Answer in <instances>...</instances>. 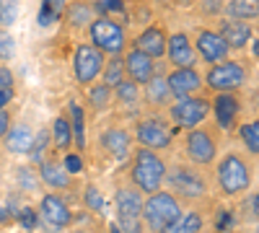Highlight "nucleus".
Instances as JSON below:
<instances>
[{
	"instance_id": "f257e3e1",
	"label": "nucleus",
	"mask_w": 259,
	"mask_h": 233,
	"mask_svg": "<svg viewBox=\"0 0 259 233\" xmlns=\"http://www.w3.org/2000/svg\"><path fill=\"white\" fill-rule=\"evenodd\" d=\"M168 192L174 195L179 202H200L210 197V179L207 171L189 161H174L166 166V181Z\"/></svg>"
},
{
	"instance_id": "f03ea898",
	"label": "nucleus",
	"mask_w": 259,
	"mask_h": 233,
	"mask_svg": "<svg viewBox=\"0 0 259 233\" xmlns=\"http://www.w3.org/2000/svg\"><path fill=\"white\" fill-rule=\"evenodd\" d=\"M215 187L223 197H241L251 189L254 181V166L246 153L239 151H228L218 158L215 166Z\"/></svg>"
},
{
	"instance_id": "7ed1b4c3",
	"label": "nucleus",
	"mask_w": 259,
	"mask_h": 233,
	"mask_svg": "<svg viewBox=\"0 0 259 233\" xmlns=\"http://www.w3.org/2000/svg\"><path fill=\"white\" fill-rule=\"evenodd\" d=\"M130 184H133L140 195H153L158 189H163L166 181V161L158 151H148V148H135L130 156Z\"/></svg>"
},
{
	"instance_id": "20e7f679",
	"label": "nucleus",
	"mask_w": 259,
	"mask_h": 233,
	"mask_svg": "<svg viewBox=\"0 0 259 233\" xmlns=\"http://www.w3.org/2000/svg\"><path fill=\"white\" fill-rule=\"evenodd\" d=\"M182 151H184V161L200 166V168H210L218 161L221 130L212 122H202L197 127H192V130H184Z\"/></svg>"
},
{
	"instance_id": "39448f33",
	"label": "nucleus",
	"mask_w": 259,
	"mask_h": 233,
	"mask_svg": "<svg viewBox=\"0 0 259 233\" xmlns=\"http://www.w3.org/2000/svg\"><path fill=\"white\" fill-rule=\"evenodd\" d=\"M174 137H177V130L174 124L168 122L166 114L161 112H145V114H138V122H135V130H133V140L140 145V148H148V151H168L174 145Z\"/></svg>"
},
{
	"instance_id": "423d86ee",
	"label": "nucleus",
	"mask_w": 259,
	"mask_h": 233,
	"mask_svg": "<svg viewBox=\"0 0 259 233\" xmlns=\"http://www.w3.org/2000/svg\"><path fill=\"white\" fill-rule=\"evenodd\" d=\"M205 88L210 94H228V91H241L249 83V62L241 57H228L223 62H215L205 73Z\"/></svg>"
},
{
	"instance_id": "0eeeda50",
	"label": "nucleus",
	"mask_w": 259,
	"mask_h": 233,
	"mask_svg": "<svg viewBox=\"0 0 259 233\" xmlns=\"http://www.w3.org/2000/svg\"><path fill=\"white\" fill-rule=\"evenodd\" d=\"M182 213L184 205L168 189H158L143 200V223L148 233H163L174 220H179Z\"/></svg>"
},
{
	"instance_id": "6e6552de",
	"label": "nucleus",
	"mask_w": 259,
	"mask_h": 233,
	"mask_svg": "<svg viewBox=\"0 0 259 233\" xmlns=\"http://www.w3.org/2000/svg\"><path fill=\"white\" fill-rule=\"evenodd\" d=\"M85 36H89L85 41H91L106 57H119L130 47V36H127L124 24H119V21H114L109 16H96L89 24V29H85Z\"/></svg>"
},
{
	"instance_id": "1a4fd4ad",
	"label": "nucleus",
	"mask_w": 259,
	"mask_h": 233,
	"mask_svg": "<svg viewBox=\"0 0 259 233\" xmlns=\"http://www.w3.org/2000/svg\"><path fill=\"white\" fill-rule=\"evenodd\" d=\"M143 200H145V195H140L130 181L119 184L114 189V215H117L114 223L122 233H145Z\"/></svg>"
},
{
	"instance_id": "9d476101",
	"label": "nucleus",
	"mask_w": 259,
	"mask_h": 233,
	"mask_svg": "<svg viewBox=\"0 0 259 233\" xmlns=\"http://www.w3.org/2000/svg\"><path fill=\"white\" fill-rule=\"evenodd\" d=\"M168 122L174 124V130H192L202 122L210 119V91L187 96V99H174L166 109Z\"/></svg>"
},
{
	"instance_id": "9b49d317",
	"label": "nucleus",
	"mask_w": 259,
	"mask_h": 233,
	"mask_svg": "<svg viewBox=\"0 0 259 233\" xmlns=\"http://www.w3.org/2000/svg\"><path fill=\"white\" fill-rule=\"evenodd\" d=\"M106 55L99 52L91 41H78L73 47V78L80 88H89L91 83L101 78Z\"/></svg>"
},
{
	"instance_id": "f8f14e48",
	"label": "nucleus",
	"mask_w": 259,
	"mask_h": 233,
	"mask_svg": "<svg viewBox=\"0 0 259 233\" xmlns=\"http://www.w3.org/2000/svg\"><path fill=\"white\" fill-rule=\"evenodd\" d=\"M36 215H39V223L45 225L50 233H60V230L73 225V210H70L68 200H65L60 192L41 195L39 207H36Z\"/></svg>"
},
{
	"instance_id": "ddd939ff",
	"label": "nucleus",
	"mask_w": 259,
	"mask_h": 233,
	"mask_svg": "<svg viewBox=\"0 0 259 233\" xmlns=\"http://www.w3.org/2000/svg\"><path fill=\"white\" fill-rule=\"evenodd\" d=\"M241 112H244V104H241L239 91L215 94L210 99V117L221 132H233L241 124Z\"/></svg>"
},
{
	"instance_id": "4468645a",
	"label": "nucleus",
	"mask_w": 259,
	"mask_h": 233,
	"mask_svg": "<svg viewBox=\"0 0 259 233\" xmlns=\"http://www.w3.org/2000/svg\"><path fill=\"white\" fill-rule=\"evenodd\" d=\"M192 44H194V52H197V60L205 62L207 68L231 57V47L223 41V36L215 29H210V26H197L194 29Z\"/></svg>"
},
{
	"instance_id": "2eb2a0df",
	"label": "nucleus",
	"mask_w": 259,
	"mask_h": 233,
	"mask_svg": "<svg viewBox=\"0 0 259 233\" xmlns=\"http://www.w3.org/2000/svg\"><path fill=\"white\" fill-rule=\"evenodd\" d=\"M166 83L174 99H187V96H197L205 94V75L197 65L192 68H168L166 70Z\"/></svg>"
},
{
	"instance_id": "dca6fc26",
	"label": "nucleus",
	"mask_w": 259,
	"mask_h": 233,
	"mask_svg": "<svg viewBox=\"0 0 259 233\" xmlns=\"http://www.w3.org/2000/svg\"><path fill=\"white\" fill-rule=\"evenodd\" d=\"M166 68H168V62L166 60H158L156 62V75L140 86L143 104H145L150 112H166L168 104L174 101V96H171V91H168V83H166Z\"/></svg>"
},
{
	"instance_id": "f3484780",
	"label": "nucleus",
	"mask_w": 259,
	"mask_h": 233,
	"mask_svg": "<svg viewBox=\"0 0 259 233\" xmlns=\"http://www.w3.org/2000/svg\"><path fill=\"white\" fill-rule=\"evenodd\" d=\"M99 151L114 163L127 161L130 156H133V132L119 127V124L106 127V130L99 135Z\"/></svg>"
},
{
	"instance_id": "a211bd4d",
	"label": "nucleus",
	"mask_w": 259,
	"mask_h": 233,
	"mask_svg": "<svg viewBox=\"0 0 259 233\" xmlns=\"http://www.w3.org/2000/svg\"><path fill=\"white\" fill-rule=\"evenodd\" d=\"M168 68H192L197 65V52H194L192 36L187 31H171L166 36V57Z\"/></svg>"
},
{
	"instance_id": "6ab92c4d",
	"label": "nucleus",
	"mask_w": 259,
	"mask_h": 233,
	"mask_svg": "<svg viewBox=\"0 0 259 233\" xmlns=\"http://www.w3.org/2000/svg\"><path fill=\"white\" fill-rule=\"evenodd\" d=\"M39 179L47 187V192H70L73 189V176L68 171V166L60 161L57 153H52L50 158H45L39 163Z\"/></svg>"
},
{
	"instance_id": "aec40b11",
	"label": "nucleus",
	"mask_w": 259,
	"mask_h": 233,
	"mask_svg": "<svg viewBox=\"0 0 259 233\" xmlns=\"http://www.w3.org/2000/svg\"><path fill=\"white\" fill-rule=\"evenodd\" d=\"M215 31L223 36V41L231 47V52H241L251 44L254 39V29L251 24H244V21H236L231 16H221L215 21Z\"/></svg>"
},
{
	"instance_id": "412c9836",
	"label": "nucleus",
	"mask_w": 259,
	"mask_h": 233,
	"mask_svg": "<svg viewBox=\"0 0 259 233\" xmlns=\"http://www.w3.org/2000/svg\"><path fill=\"white\" fill-rule=\"evenodd\" d=\"M166 36H168V31L161 24H148L133 41H130V47L148 55L150 60H163L166 57Z\"/></svg>"
},
{
	"instance_id": "4be33fe9",
	"label": "nucleus",
	"mask_w": 259,
	"mask_h": 233,
	"mask_svg": "<svg viewBox=\"0 0 259 233\" xmlns=\"http://www.w3.org/2000/svg\"><path fill=\"white\" fill-rule=\"evenodd\" d=\"M122 62H124V75L127 80H133L138 83V86H143V83H148L150 78L156 75V62L158 60H150L148 55L133 50V47H127L124 55H122Z\"/></svg>"
},
{
	"instance_id": "5701e85b",
	"label": "nucleus",
	"mask_w": 259,
	"mask_h": 233,
	"mask_svg": "<svg viewBox=\"0 0 259 233\" xmlns=\"http://www.w3.org/2000/svg\"><path fill=\"white\" fill-rule=\"evenodd\" d=\"M34 130H31V124L29 122H16L8 127V132L6 137L0 140L3 143V151L6 153H13V156H29L31 151V145H34Z\"/></svg>"
},
{
	"instance_id": "b1692460",
	"label": "nucleus",
	"mask_w": 259,
	"mask_h": 233,
	"mask_svg": "<svg viewBox=\"0 0 259 233\" xmlns=\"http://www.w3.org/2000/svg\"><path fill=\"white\" fill-rule=\"evenodd\" d=\"M94 13H96V6L91 3V0H73V3H68V8H65L62 18H65V24H68V29L85 31L89 24L96 18Z\"/></svg>"
},
{
	"instance_id": "393cba45",
	"label": "nucleus",
	"mask_w": 259,
	"mask_h": 233,
	"mask_svg": "<svg viewBox=\"0 0 259 233\" xmlns=\"http://www.w3.org/2000/svg\"><path fill=\"white\" fill-rule=\"evenodd\" d=\"M85 104L94 109V112H106L109 107H114V88L106 86V83L96 80L85 88Z\"/></svg>"
},
{
	"instance_id": "a878e982",
	"label": "nucleus",
	"mask_w": 259,
	"mask_h": 233,
	"mask_svg": "<svg viewBox=\"0 0 259 233\" xmlns=\"http://www.w3.org/2000/svg\"><path fill=\"white\" fill-rule=\"evenodd\" d=\"M50 132H52V148H55L57 153H70V151H73V130H70L68 114L55 117Z\"/></svg>"
},
{
	"instance_id": "bb28decb",
	"label": "nucleus",
	"mask_w": 259,
	"mask_h": 233,
	"mask_svg": "<svg viewBox=\"0 0 259 233\" xmlns=\"http://www.w3.org/2000/svg\"><path fill=\"white\" fill-rule=\"evenodd\" d=\"M114 104L127 112H138L140 109V104H143V91L138 83L133 80H122L119 86L114 88Z\"/></svg>"
},
{
	"instance_id": "cd10ccee",
	"label": "nucleus",
	"mask_w": 259,
	"mask_h": 233,
	"mask_svg": "<svg viewBox=\"0 0 259 233\" xmlns=\"http://www.w3.org/2000/svg\"><path fill=\"white\" fill-rule=\"evenodd\" d=\"M244 24H256L259 21V0H226V13Z\"/></svg>"
},
{
	"instance_id": "c85d7f7f",
	"label": "nucleus",
	"mask_w": 259,
	"mask_h": 233,
	"mask_svg": "<svg viewBox=\"0 0 259 233\" xmlns=\"http://www.w3.org/2000/svg\"><path fill=\"white\" fill-rule=\"evenodd\" d=\"M207 218L202 210H187V213L179 215V220H174L163 233H202Z\"/></svg>"
},
{
	"instance_id": "c756f323",
	"label": "nucleus",
	"mask_w": 259,
	"mask_h": 233,
	"mask_svg": "<svg viewBox=\"0 0 259 233\" xmlns=\"http://www.w3.org/2000/svg\"><path fill=\"white\" fill-rule=\"evenodd\" d=\"M52 153H55V148H52V132H50V127H41V130L34 135V145H31V151H29L31 163L39 166L41 161L50 158Z\"/></svg>"
},
{
	"instance_id": "7c9ffc66",
	"label": "nucleus",
	"mask_w": 259,
	"mask_h": 233,
	"mask_svg": "<svg viewBox=\"0 0 259 233\" xmlns=\"http://www.w3.org/2000/svg\"><path fill=\"white\" fill-rule=\"evenodd\" d=\"M70 130H73V148L80 153L85 151V112L80 104H70Z\"/></svg>"
},
{
	"instance_id": "2f4dec72",
	"label": "nucleus",
	"mask_w": 259,
	"mask_h": 233,
	"mask_svg": "<svg viewBox=\"0 0 259 233\" xmlns=\"http://www.w3.org/2000/svg\"><path fill=\"white\" fill-rule=\"evenodd\" d=\"M99 80H101V83H106V86H112V88H117L122 80H127L122 55H119V57H106L104 70H101V78H99Z\"/></svg>"
},
{
	"instance_id": "473e14b6",
	"label": "nucleus",
	"mask_w": 259,
	"mask_h": 233,
	"mask_svg": "<svg viewBox=\"0 0 259 233\" xmlns=\"http://www.w3.org/2000/svg\"><path fill=\"white\" fill-rule=\"evenodd\" d=\"M236 130H239V137H241V143L246 148V153L259 158V119L244 122V124L236 127Z\"/></svg>"
},
{
	"instance_id": "72a5a7b5",
	"label": "nucleus",
	"mask_w": 259,
	"mask_h": 233,
	"mask_svg": "<svg viewBox=\"0 0 259 233\" xmlns=\"http://www.w3.org/2000/svg\"><path fill=\"white\" fill-rule=\"evenodd\" d=\"M16 99V75L8 65H0V112L11 107Z\"/></svg>"
},
{
	"instance_id": "f704fd0d",
	"label": "nucleus",
	"mask_w": 259,
	"mask_h": 233,
	"mask_svg": "<svg viewBox=\"0 0 259 233\" xmlns=\"http://www.w3.org/2000/svg\"><path fill=\"white\" fill-rule=\"evenodd\" d=\"M70 0H41V11H39V24L41 26H50L55 21L62 18L65 8H68Z\"/></svg>"
},
{
	"instance_id": "c9c22d12",
	"label": "nucleus",
	"mask_w": 259,
	"mask_h": 233,
	"mask_svg": "<svg viewBox=\"0 0 259 233\" xmlns=\"http://www.w3.org/2000/svg\"><path fill=\"white\" fill-rule=\"evenodd\" d=\"M39 184H41V179H39V174L34 171L31 166H18V168H16V187H18L24 195L36 192Z\"/></svg>"
},
{
	"instance_id": "e433bc0d",
	"label": "nucleus",
	"mask_w": 259,
	"mask_h": 233,
	"mask_svg": "<svg viewBox=\"0 0 259 233\" xmlns=\"http://www.w3.org/2000/svg\"><path fill=\"white\" fill-rule=\"evenodd\" d=\"M194 6H197V13L202 18H215L218 21L226 13V0H194Z\"/></svg>"
},
{
	"instance_id": "4c0bfd02",
	"label": "nucleus",
	"mask_w": 259,
	"mask_h": 233,
	"mask_svg": "<svg viewBox=\"0 0 259 233\" xmlns=\"http://www.w3.org/2000/svg\"><path fill=\"white\" fill-rule=\"evenodd\" d=\"M13 55H16V39L6 26H0V65H8Z\"/></svg>"
},
{
	"instance_id": "58836bf2",
	"label": "nucleus",
	"mask_w": 259,
	"mask_h": 233,
	"mask_svg": "<svg viewBox=\"0 0 259 233\" xmlns=\"http://www.w3.org/2000/svg\"><path fill=\"white\" fill-rule=\"evenodd\" d=\"M244 215L254 223H259V189L256 192H251L246 200H244Z\"/></svg>"
},
{
	"instance_id": "ea45409f",
	"label": "nucleus",
	"mask_w": 259,
	"mask_h": 233,
	"mask_svg": "<svg viewBox=\"0 0 259 233\" xmlns=\"http://www.w3.org/2000/svg\"><path fill=\"white\" fill-rule=\"evenodd\" d=\"M21 223H24L26 228H36L39 225V215L34 213V210L24 207V210H21Z\"/></svg>"
},
{
	"instance_id": "a19ab883",
	"label": "nucleus",
	"mask_w": 259,
	"mask_h": 233,
	"mask_svg": "<svg viewBox=\"0 0 259 233\" xmlns=\"http://www.w3.org/2000/svg\"><path fill=\"white\" fill-rule=\"evenodd\" d=\"M13 124V119H11V112L8 109H3L0 112V140L6 137V132H8V127Z\"/></svg>"
},
{
	"instance_id": "79ce46f5",
	"label": "nucleus",
	"mask_w": 259,
	"mask_h": 233,
	"mask_svg": "<svg viewBox=\"0 0 259 233\" xmlns=\"http://www.w3.org/2000/svg\"><path fill=\"white\" fill-rule=\"evenodd\" d=\"M174 6H179V8H192L194 6V0H171Z\"/></svg>"
},
{
	"instance_id": "37998d69",
	"label": "nucleus",
	"mask_w": 259,
	"mask_h": 233,
	"mask_svg": "<svg viewBox=\"0 0 259 233\" xmlns=\"http://www.w3.org/2000/svg\"><path fill=\"white\" fill-rule=\"evenodd\" d=\"M109 233H122V230L117 228V223H109Z\"/></svg>"
},
{
	"instance_id": "c03bdc74",
	"label": "nucleus",
	"mask_w": 259,
	"mask_h": 233,
	"mask_svg": "<svg viewBox=\"0 0 259 233\" xmlns=\"http://www.w3.org/2000/svg\"><path fill=\"white\" fill-rule=\"evenodd\" d=\"M251 233H259V223H256V225H254V228H251Z\"/></svg>"
},
{
	"instance_id": "a18cd8bd",
	"label": "nucleus",
	"mask_w": 259,
	"mask_h": 233,
	"mask_svg": "<svg viewBox=\"0 0 259 233\" xmlns=\"http://www.w3.org/2000/svg\"><path fill=\"white\" fill-rule=\"evenodd\" d=\"M0 163H3V151H0Z\"/></svg>"
}]
</instances>
